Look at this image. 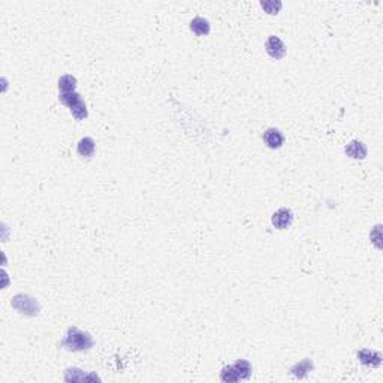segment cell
Instances as JSON below:
<instances>
[{
  "label": "cell",
  "instance_id": "6da1fadb",
  "mask_svg": "<svg viewBox=\"0 0 383 383\" xmlns=\"http://www.w3.org/2000/svg\"><path fill=\"white\" fill-rule=\"evenodd\" d=\"M62 346L72 352H83L93 347V338L89 333L70 326L68 329V336L62 341Z\"/></svg>",
  "mask_w": 383,
  "mask_h": 383
},
{
  "label": "cell",
  "instance_id": "7a4b0ae2",
  "mask_svg": "<svg viewBox=\"0 0 383 383\" xmlns=\"http://www.w3.org/2000/svg\"><path fill=\"white\" fill-rule=\"evenodd\" d=\"M60 102L68 105L70 113L73 114V117L76 120H84L89 113H87V107H86V102L83 100L81 94L76 93V91H72V93H62L59 96Z\"/></svg>",
  "mask_w": 383,
  "mask_h": 383
},
{
  "label": "cell",
  "instance_id": "3957f363",
  "mask_svg": "<svg viewBox=\"0 0 383 383\" xmlns=\"http://www.w3.org/2000/svg\"><path fill=\"white\" fill-rule=\"evenodd\" d=\"M12 307L25 316H38L41 312V304L36 298L27 295V293H18L12 298Z\"/></svg>",
  "mask_w": 383,
  "mask_h": 383
},
{
  "label": "cell",
  "instance_id": "277c9868",
  "mask_svg": "<svg viewBox=\"0 0 383 383\" xmlns=\"http://www.w3.org/2000/svg\"><path fill=\"white\" fill-rule=\"evenodd\" d=\"M265 49L268 53V56L275 59V60H280L286 56V45L283 44V41L277 36H270L265 42Z\"/></svg>",
  "mask_w": 383,
  "mask_h": 383
},
{
  "label": "cell",
  "instance_id": "5b68a950",
  "mask_svg": "<svg viewBox=\"0 0 383 383\" xmlns=\"http://www.w3.org/2000/svg\"><path fill=\"white\" fill-rule=\"evenodd\" d=\"M271 222L277 229H288V227H291L293 222L292 211L289 208H280L272 214Z\"/></svg>",
  "mask_w": 383,
  "mask_h": 383
},
{
  "label": "cell",
  "instance_id": "8992f818",
  "mask_svg": "<svg viewBox=\"0 0 383 383\" xmlns=\"http://www.w3.org/2000/svg\"><path fill=\"white\" fill-rule=\"evenodd\" d=\"M264 141H265V144H267L270 148L277 150V148H280V147L283 145L285 136H283V134H282L278 129L270 127V129H267V131L264 132Z\"/></svg>",
  "mask_w": 383,
  "mask_h": 383
},
{
  "label": "cell",
  "instance_id": "52a82bcc",
  "mask_svg": "<svg viewBox=\"0 0 383 383\" xmlns=\"http://www.w3.org/2000/svg\"><path fill=\"white\" fill-rule=\"evenodd\" d=\"M358 358L364 364L368 367H379L382 364V355L376 350H370V349H362L358 352Z\"/></svg>",
  "mask_w": 383,
  "mask_h": 383
},
{
  "label": "cell",
  "instance_id": "ba28073f",
  "mask_svg": "<svg viewBox=\"0 0 383 383\" xmlns=\"http://www.w3.org/2000/svg\"><path fill=\"white\" fill-rule=\"evenodd\" d=\"M346 155L352 159H364L367 156V145L362 141H350L346 145Z\"/></svg>",
  "mask_w": 383,
  "mask_h": 383
},
{
  "label": "cell",
  "instance_id": "9c48e42d",
  "mask_svg": "<svg viewBox=\"0 0 383 383\" xmlns=\"http://www.w3.org/2000/svg\"><path fill=\"white\" fill-rule=\"evenodd\" d=\"M76 150H78V155L81 158H91L94 150H96V142L90 136H84V138L80 139Z\"/></svg>",
  "mask_w": 383,
  "mask_h": 383
},
{
  "label": "cell",
  "instance_id": "30bf717a",
  "mask_svg": "<svg viewBox=\"0 0 383 383\" xmlns=\"http://www.w3.org/2000/svg\"><path fill=\"white\" fill-rule=\"evenodd\" d=\"M66 382H84V380H100L97 376L94 374H84L83 370L80 368H69L66 370V376H65Z\"/></svg>",
  "mask_w": 383,
  "mask_h": 383
},
{
  "label": "cell",
  "instance_id": "8fae6325",
  "mask_svg": "<svg viewBox=\"0 0 383 383\" xmlns=\"http://www.w3.org/2000/svg\"><path fill=\"white\" fill-rule=\"evenodd\" d=\"M313 368H315L313 361L305 358V360H302L301 362L295 364L292 368H291V371H292L293 376H296L298 379H304L310 371H313Z\"/></svg>",
  "mask_w": 383,
  "mask_h": 383
},
{
  "label": "cell",
  "instance_id": "7c38bea8",
  "mask_svg": "<svg viewBox=\"0 0 383 383\" xmlns=\"http://www.w3.org/2000/svg\"><path fill=\"white\" fill-rule=\"evenodd\" d=\"M189 27H190V30H192L195 35H198V36H207V35L210 33V30H211V25L208 23V20H205L202 17H195V18L190 21Z\"/></svg>",
  "mask_w": 383,
  "mask_h": 383
},
{
  "label": "cell",
  "instance_id": "4fadbf2b",
  "mask_svg": "<svg viewBox=\"0 0 383 383\" xmlns=\"http://www.w3.org/2000/svg\"><path fill=\"white\" fill-rule=\"evenodd\" d=\"M232 367H234V371H235L238 380H247L248 377L251 376V365H250L248 361L238 360Z\"/></svg>",
  "mask_w": 383,
  "mask_h": 383
},
{
  "label": "cell",
  "instance_id": "5bb4252c",
  "mask_svg": "<svg viewBox=\"0 0 383 383\" xmlns=\"http://www.w3.org/2000/svg\"><path fill=\"white\" fill-rule=\"evenodd\" d=\"M76 87V78L72 75H63L59 80V90L62 93H72Z\"/></svg>",
  "mask_w": 383,
  "mask_h": 383
},
{
  "label": "cell",
  "instance_id": "9a60e30c",
  "mask_svg": "<svg viewBox=\"0 0 383 383\" xmlns=\"http://www.w3.org/2000/svg\"><path fill=\"white\" fill-rule=\"evenodd\" d=\"M261 6L271 14V15H277L278 11L282 9L283 3L282 2H274V0H265V2H261Z\"/></svg>",
  "mask_w": 383,
  "mask_h": 383
},
{
  "label": "cell",
  "instance_id": "2e32d148",
  "mask_svg": "<svg viewBox=\"0 0 383 383\" xmlns=\"http://www.w3.org/2000/svg\"><path fill=\"white\" fill-rule=\"evenodd\" d=\"M220 380L225 383H232V382H238V377L234 371V367L232 365H227L222 370L220 373Z\"/></svg>",
  "mask_w": 383,
  "mask_h": 383
}]
</instances>
